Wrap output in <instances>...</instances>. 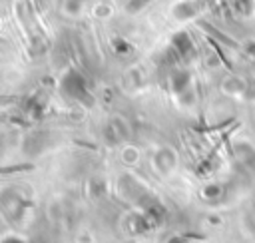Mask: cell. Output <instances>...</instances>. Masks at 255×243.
I'll return each mask as SVG.
<instances>
[{
    "mask_svg": "<svg viewBox=\"0 0 255 243\" xmlns=\"http://www.w3.org/2000/svg\"><path fill=\"white\" fill-rule=\"evenodd\" d=\"M62 92L68 98H74V100H80V102H86V104L92 102L90 92H88V86H86V80L76 70H70L62 78Z\"/></svg>",
    "mask_w": 255,
    "mask_h": 243,
    "instance_id": "obj_1",
    "label": "cell"
},
{
    "mask_svg": "<svg viewBox=\"0 0 255 243\" xmlns=\"http://www.w3.org/2000/svg\"><path fill=\"white\" fill-rule=\"evenodd\" d=\"M128 133H129V127H128L126 120L120 118V116L112 118L110 123L106 125V139H108L110 143H120V141H124V139L128 137Z\"/></svg>",
    "mask_w": 255,
    "mask_h": 243,
    "instance_id": "obj_2",
    "label": "cell"
},
{
    "mask_svg": "<svg viewBox=\"0 0 255 243\" xmlns=\"http://www.w3.org/2000/svg\"><path fill=\"white\" fill-rule=\"evenodd\" d=\"M171 44H173L175 54H179L181 58H189V56H193V42H191V38H189L185 32L175 34L173 40H171Z\"/></svg>",
    "mask_w": 255,
    "mask_h": 243,
    "instance_id": "obj_3",
    "label": "cell"
},
{
    "mask_svg": "<svg viewBox=\"0 0 255 243\" xmlns=\"http://www.w3.org/2000/svg\"><path fill=\"white\" fill-rule=\"evenodd\" d=\"M171 82H173V90H175V92H181V90L187 86L189 76H187V72H175Z\"/></svg>",
    "mask_w": 255,
    "mask_h": 243,
    "instance_id": "obj_4",
    "label": "cell"
},
{
    "mask_svg": "<svg viewBox=\"0 0 255 243\" xmlns=\"http://www.w3.org/2000/svg\"><path fill=\"white\" fill-rule=\"evenodd\" d=\"M64 12L68 16H78L82 12V0H64Z\"/></svg>",
    "mask_w": 255,
    "mask_h": 243,
    "instance_id": "obj_5",
    "label": "cell"
},
{
    "mask_svg": "<svg viewBox=\"0 0 255 243\" xmlns=\"http://www.w3.org/2000/svg\"><path fill=\"white\" fill-rule=\"evenodd\" d=\"M114 44H116V50H118V54L129 52V44H128V42H124V40H116Z\"/></svg>",
    "mask_w": 255,
    "mask_h": 243,
    "instance_id": "obj_6",
    "label": "cell"
}]
</instances>
